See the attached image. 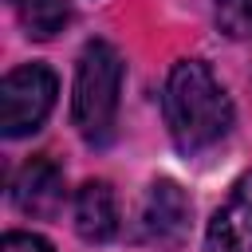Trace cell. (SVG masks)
<instances>
[{
  "instance_id": "6da1fadb",
  "label": "cell",
  "mask_w": 252,
  "mask_h": 252,
  "mask_svg": "<svg viewBox=\"0 0 252 252\" xmlns=\"http://www.w3.org/2000/svg\"><path fill=\"white\" fill-rule=\"evenodd\" d=\"M161 110L181 154H201L232 130V98L201 59H181L169 71Z\"/></svg>"
},
{
  "instance_id": "7a4b0ae2",
  "label": "cell",
  "mask_w": 252,
  "mask_h": 252,
  "mask_svg": "<svg viewBox=\"0 0 252 252\" xmlns=\"http://www.w3.org/2000/svg\"><path fill=\"white\" fill-rule=\"evenodd\" d=\"M122 55L106 39H91L79 55L75 67V87H71V118L87 142H106L114 114H118V94H122Z\"/></svg>"
},
{
  "instance_id": "3957f363",
  "label": "cell",
  "mask_w": 252,
  "mask_h": 252,
  "mask_svg": "<svg viewBox=\"0 0 252 252\" xmlns=\"http://www.w3.org/2000/svg\"><path fill=\"white\" fill-rule=\"evenodd\" d=\"M59 94V79L43 63H24L0 83V130L4 138H24L43 126Z\"/></svg>"
},
{
  "instance_id": "277c9868",
  "label": "cell",
  "mask_w": 252,
  "mask_h": 252,
  "mask_svg": "<svg viewBox=\"0 0 252 252\" xmlns=\"http://www.w3.org/2000/svg\"><path fill=\"white\" fill-rule=\"evenodd\" d=\"M189 224V197L173 181H154L142 213H138V236L150 244H177Z\"/></svg>"
},
{
  "instance_id": "5b68a950",
  "label": "cell",
  "mask_w": 252,
  "mask_h": 252,
  "mask_svg": "<svg viewBox=\"0 0 252 252\" xmlns=\"http://www.w3.org/2000/svg\"><path fill=\"white\" fill-rule=\"evenodd\" d=\"M205 252H252V173H244L228 201L205 228Z\"/></svg>"
},
{
  "instance_id": "8992f818",
  "label": "cell",
  "mask_w": 252,
  "mask_h": 252,
  "mask_svg": "<svg viewBox=\"0 0 252 252\" xmlns=\"http://www.w3.org/2000/svg\"><path fill=\"white\" fill-rule=\"evenodd\" d=\"M12 201L28 217H55L63 205V169L51 158H32L12 181Z\"/></svg>"
},
{
  "instance_id": "52a82bcc",
  "label": "cell",
  "mask_w": 252,
  "mask_h": 252,
  "mask_svg": "<svg viewBox=\"0 0 252 252\" xmlns=\"http://www.w3.org/2000/svg\"><path fill=\"white\" fill-rule=\"evenodd\" d=\"M122 217H118V197L110 189V181H87L75 193V232L91 244H106L118 232Z\"/></svg>"
},
{
  "instance_id": "ba28073f",
  "label": "cell",
  "mask_w": 252,
  "mask_h": 252,
  "mask_svg": "<svg viewBox=\"0 0 252 252\" xmlns=\"http://www.w3.org/2000/svg\"><path fill=\"white\" fill-rule=\"evenodd\" d=\"M20 24L28 28V35L35 39H51L63 32V24L71 20V4L67 0H16Z\"/></svg>"
},
{
  "instance_id": "9c48e42d",
  "label": "cell",
  "mask_w": 252,
  "mask_h": 252,
  "mask_svg": "<svg viewBox=\"0 0 252 252\" xmlns=\"http://www.w3.org/2000/svg\"><path fill=\"white\" fill-rule=\"evenodd\" d=\"M213 12H217L220 32H228L236 39L252 35V0H213Z\"/></svg>"
},
{
  "instance_id": "30bf717a",
  "label": "cell",
  "mask_w": 252,
  "mask_h": 252,
  "mask_svg": "<svg viewBox=\"0 0 252 252\" xmlns=\"http://www.w3.org/2000/svg\"><path fill=\"white\" fill-rule=\"evenodd\" d=\"M0 252H55L51 240H43L39 232H4Z\"/></svg>"
},
{
  "instance_id": "8fae6325",
  "label": "cell",
  "mask_w": 252,
  "mask_h": 252,
  "mask_svg": "<svg viewBox=\"0 0 252 252\" xmlns=\"http://www.w3.org/2000/svg\"><path fill=\"white\" fill-rule=\"evenodd\" d=\"M12 4H16V0H12Z\"/></svg>"
}]
</instances>
